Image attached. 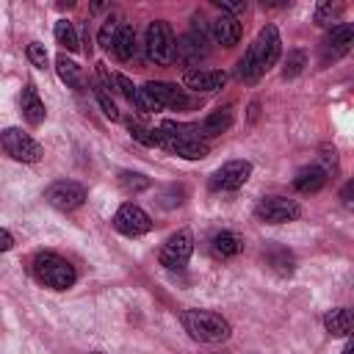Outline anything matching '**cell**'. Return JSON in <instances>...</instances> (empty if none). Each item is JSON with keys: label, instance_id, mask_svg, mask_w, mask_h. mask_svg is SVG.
<instances>
[{"label": "cell", "instance_id": "obj_1", "mask_svg": "<svg viewBox=\"0 0 354 354\" xmlns=\"http://www.w3.org/2000/svg\"><path fill=\"white\" fill-rule=\"evenodd\" d=\"M282 55V39H279V30L277 25H266L257 39L249 44L246 55L238 61V77L243 83H257Z\"/></svg>", "mask_w": 354, "mask_h": 354}, {"label": "cell", "instance_id": "obj_2", "mask_svg": "<svg viewBox=\"0 0 354 354\" xmlns=\"http://www.w3.org/2000/svg\"><path fill=\"white\" fill-rule=\"evenodd\" d=\"M160 133V149L177 155V158H185V160H202L210 147L207 141L199 136V127L196 124H183V122H163L158 127Z\"/></svg>", "mask_w": 354, "mask_h": 354}, {"label": "cell", "instance_id": "obj_3", "mask_svg": "<svg viewBox=\"0 0 354 354\" xmlns=\"http://www.w3.org/2000/svg\"><path fill=\"white\" fill-rule=\"evenodd\" d=\"M133 105L141 113H158L163 108H185L188 105V97H185V91L180 86L155 80V83H144L141 88H136Z\"/></svg>", "mask_w": 354, "mask_h": 354}, {"label": "cell", "instance_id": "obj_4", "mask_svg": "<svg viewBox=\"0 0 354 354\" xmlns=\"http://www.w3.org/2000/svg\"><path fill=\"white\" fill-rule=\"evenodd\" d=\"M185 332L199 343H224L232 335V326L224 315L213 310H185L183 313Z\"/></svg>", "mask_w": 354, "mask_h": 354}, {"label": "cell", "instance_id": "obj_5", "mask_svg": "<svg viewBox=\"0 0 354 354\" xmlns=\"http://www.w3.org/2000/svg\"><path fill=\"white\" fill-rule=\"evenodd\" d=\"M33 277L53 290H66L77 282V271L69 260H64L55 252H39L33 257Z\"/></svg>", "mask_w": 354, "mask_h": 354}, {"label": "cell", "instance_id": "obj_6", "mask_svg": "<svg viewBox=\"0 0 354 354\" xmlns=\"http://www.w3.org/2000/svg\"><path fill=\"white\" fill-rule=\"evenodd\" d=\"M144 50H147V58L158 66H166V64L174 61V33H171L169 22H163V19L149 22Z\"/></svg>", "mask_w": 354, "mask_h": 354}, {"label": "cell", "instance_id": "obj_7", "mask_svg": "<svg viewBox=\"0 0 354 354\" xmlns=\"http://www.w3.org/2000/svg\"><path fill=\"white\" fill-rule=\"evenodd\" d=\"M0 144L6 149V155H11L14 160H22V163H36L41 158V147L33 136H28L25 130L19 127H6L0 133Z\"/></svg>", "mask_w": 354, "mask_h": 354}, {"label": "cell", "instance_id": "obj_8", "mask_svg": "<svg viewBox=\"0 0 354 354\" xmlns=\"http://www.w3.org/2000/svg\"><path fill=\"white\" fill-rule=\"evenodd\" d=\"M254 216L266 224H288L301 216V207L296 199H288V196H263L254 205Z\"/></svg>", "mask_w": 354, "mask_h": 354}, {"label": "cell", "instance_id": "obj_9", "mask_svg": "<svg viewBox=\"0 0 354 354\" xmlns=\"http://www.w3.org/2000/svg\"><path fill=\"white\" fill-rule=\"evenodd\" d=\"M191 254H194V235L188 230H180L166 238V243L158 252V260H160V266L174 271V268H183L191 260Z\"/></svg>", "mask_w": 354, "mask_h": 354}, {"label": "cell", "instance_id": "obj_10", "mask_svg": "<svg viewBox=\"0 0 354 354\" xmlns=\"http://www.w3.org/2000/svg\"><path fill=\"white\" fill-rule=\"evenodd\" d=\"M44 199L55 207V210H77L83 202H86V188L75 180H55L47 191H44Z\"/></svg>", "mask_w": 354, "mask_h": 354}, {"label": "cell", "instance_id": "obj_11", "mask_svg": "<svg viewBox=\"0 0 354 354\" xmlns=\"http://www.w3.org/2000/svg\"><path fill=\"white\" fill-rule=\"evenodd\" d=\"M113 227H116L122 235H127V238H138V235H144V232L152 230V218H149V213H147L144 207H138V205H133V202H124V205L113 213Z\"/></svg>", "mask_w": 354, "mask_h": 354}, {"label": "cell", "instance_id": "obj_12", "mask_svg": "<svg viewBox=\"0 0 354 354\" xmlns=\"http://www.w3.org/2000/svg\"><path fill=\"white\" fill-rule=\"evenodd\" d=\"M252 174V163L249 160H227L224 166H218L210 177V188L213 191H238Z\"/></svg>", "mask_w": 354, "mask_h": 354}, {"label": "cell", "instance_id": "obj_13", "mask_svg": "<svg viewBox=\"0 0 354 354\" xmlns=\"http://www.w3.org/2000/svg\"><path fill=\"white\" fill-rule=\"evenodd\" d=\"M354 44V28L348 22H340L329 30V36L321 41V61L329 64V61H337L343 58Z\"/></svg>", "mask_w": 354, "mask_h": 354}, {"label": "cell", "instance_id": "obj_14", "mask_svg": "<svg viewBox=\"0 0 354 354\" xmlns=\"http://www.w3.org/2000/svg\"><path fill=\"white\" fill-rule=\"evenodd\" d=\"M207 36L216 44H221V47H235L238 39H241V22H238V17L218 14L213 22H207Z\"/></svg>", "mask_w": 354, "mask_h": 354}, {"label": "cell", "instance_id": "obj_15", "mask_svg": "<svg viewBox=\"0 0 354 354\" xmlns=\"http://www.w3.org/2000/svg\"><path fill=\"white\" fill-rule=\"evenodd\" d=\"M183 83H185V88H191V91H218L224 83H227V72H221V69H188L185 75H183Z\"/></svg>", "mask_w": 354, "mask_h": 354}, {"label": "cell", "instance_id": "obj_16", "mask_svg": "<svg viewBox=\"0 0 354 354\" xmlns=\"http://www.w3.org/2000/svg\"><path fill=\"white\" fill-rule=\"evenodd\" d=\"M326 180H329V174H326L318 163H313V166H304V169L296 171L293 188H296L299 194H315V191H321V188L326 185Z\"/></svg>", "mask_w": 354, "mask_h": 354}, {"label": "cell", "instance_id": "obj_17", "mask_svg": "<svg viewBox=\"0 0 354 354\" xmlns=\"http://www.w3.org/2000/svg\"><path fill=\"white\" fill-rule=\"evenodd\" d=\"M19 108H22V116L28 119V124H41L44 116H47L44 102H41V97H39V91H36L33 83H28V86L22 88V94H19Z\"/></svg>", "mask_w": 354, "mask_h": 354}, {"label": "cell", "instance_id": "obj_18", "mask_svg": "<svg viewBox=\"0 0 354 354\" xmlns=\"http://www.w3.org/2000/svg\"><path fill=\"white\" fill-rule=\"evenodd\" d=\"M230 124H232V108H230V105H224V108H218V111L207 113V116H205V122H202V124H196V127H199V136H202V138H213V136L227 133V130H230Z\"/></svg>", "mask_w": 354, "mask_h": 354}, {"label": "cell", "instance_id": "obj_19", "mask_svg": "<svg viewBox=\"0 0 354 354\" xmlns=\"http://www.w3.org/2000/svg\"><path fill=\"white\" fill-rule=\"evenodd\" d=\"M324 326L335 337H348L351 335V310L348 307H335L324 315Z\"/></svg>", "mask_w": 354, "mask_h": 354}, {"label": "cell", "instance_id": "obj_20", "mask_svg": "<svg viewBox=\"0 0 354 354\" xmlns=\"http://www.w3.org/2000/svg\"><path fill=\"white\" fill-rule=\"evenodd\" d=\"M210 249H213V254H216V257H235V254L243 249V241H241L232 230H221V232H216V235H213Z\"/></svg>", "mask_w": 354, "mask_h": 354}, {"label": "cell", "instance_id": "obj_21", "mask_svg": "<svg viewBox=\"0 0 354 354\" xmlns=\"http://www.w3.org/2000/svg\"><path fill=\"white\" fill-rule=\"evenodd\" d=\"M111 50L119 61H130L136 55V28L133 25H119V33H116Z\"/></svg>", "mask_w": 354, "mask_h": 354}, {"label": "cell", "instance_id": "obj_22", "mask_svg": "<svg viewBox=\"0 0 354 354\" xmlns=\"http://www.w3.org/2000/svg\"><path fill=\"white\" fill-rule=\"evenodd\" d=\"M55 69H58V77L69 86V88H75V91H83V72H80V66L75 64V61H69L66 55H58V61H55Z\"/></svg>", "mask_w": 354, "mask_h": 354}, {"label": "cell", "instance_id": "obj_23", "mask_svg": "<svg viewBox=\"0 0 354 354\" xmlns=\"http://www.w3.org/2000/svg\"><path fill=\"white\" fill-rule=\"evenodd\" d=\"M266 260H268V266H271L277 274H282V277L293 274V268H296V260H293V254H290L288 249H271V252L266 254Z\"/></svg>", "mask_w": 354, "mask_h": 354}, {"label": "cell", "instance_id": "obj_24", "mask_svg": "<svg viewBox=\"0 0 354 354\" xmlns=\"http://www.w3.org/2000/svg\"><path fill=\"white\" fill-rule=\"evenodd\" d=\"M127 127H130V136H133L138 144H144V147H160V133H158V130L141 124L138 119H130Z\"/></svg>", "mask_w": 354, "mask_h": 354}, {"label": "cell", "instance_id": "obj_25", "mask_svg": "<svg viewBox=\"0 0 354 354\" xmlns=\"http://www.w3.org/2000/svg\"><path fill=\"white\" fill-rule=\"evenodd\" d=\"M340 14H343L340 3H321L315 8V22L324 28H335V25H340Z\"/></svg>", "mask_w": 354, "mask_h": 354}, {"label": "cell", "instance_id": "obj_26", "mask_svg": "<svg viewBox=\"0 0 354 354\" xmlns=\"http://www.w3.org/2000/svg\"><path fill=\"white\" fill-rule=\"evenodd\" d=\"M55 41L64 47V50H77V30H75V25L72 22H66V19H58L55 22Z\"/></svg>", "mask_w": 354, "mask_h": 354}, {"label": "cell", "instance_id": "obj_27", "mask_svg": "<svg viewBox=\"0 0 354 354\" xmlns=\"http://www.w3.org/2000/svg\"><path fill=\"white\" fill-rule=\"evenodd\" d=\"M119 183H122V188H124L127 194H141V191L149 188V177H144V174H138V171H122V174H119Z\"/></svg>", "mask_w": 354, "mask_h": 354}, {"label": "cell", "instance_id": "obj_28", "mask_svg": "<svg viewBox=\"0 0 354 354\" xmlns=\"http://www.w3.org/2000/svg\"><path fill=\"white\" fill-rule=\"evenodd\" d=\"M307 64V53L304 50H288L285 55V66H282V75L285 77H296Z\"/></svg>", "mask_w": 354, "mask_h": 354}, {"label": "cell", "instance_id": "obj_29", "mask_svg": "<svg viewBox=\"0 0 354 354\" xmlns=\"http://www.w3.org/2000/svg\"><path fill=\"white\" fill-rule=\"evenodd\" d=\"M94 97H97V102H100L102 113H105L111 122H116V119H119V111H116V102L111 100L108 88H105V86H94Z\"/></svg>", "mask_w": 354, "mask_h": 354}, {"label": "cell", "instance_id": "obj_30", "mask_svg": "<svg viewBox=\"0 0 354 354\" xmlns=\"http://www.w3.org/2000/svg\"><path fill=\"white\" fill-rule=\"evenodd\" d=\"M119 25L122 22H116L113 17H108L105 22H102V28H100V47H105V50H111L113 47V39H116V33H119Z\"/></svg>", "mask_w": 354, "mask_h": 354}, {"label": "cell", "instance_id": "obj_31", "mask_svg": "<svg viewBox=\"0 0 354 354\" xmlns=\"http://www.w3.org/2000/svg\"><path fill=\"white\" fill-rule=\"evenodd\" d=\"M28 61H30L36 69H44V66H47V50H44V44L30 41V44H28Z\"/></svg>", "mask_w": 354, "mask_h": 354}, {"label": "cell", "instance_id": "obj_32", "mask_svg": "<svg viewBox=\"0 0 354 354\" xmlns=\"http://www.w3.org/2000/svg\"><path fill=\"white\" fill-rule=\"evenodd\" d=\"M326 174H332L335 169H337V152H335V147H321V163H318Z\"/></svg>", "mask_w": 354, "mask_h": 354}, {"label": "cell", "instance_id": "obj_33", "mask_svg": "<svg viewBox=\"0 0 354 354\" xmlns=\"http://www.w3.org/2000/svg\"><path fill=\"white\" fill-rule=\"evenodd\" d=\"M11 246H14V235H11L8 230L0 227V252H8Z\"/></svg>", "mask_w": 354, "mask_h": 354}, {"label": "cell", "instance_id": "obj_34", "mask_svg": "<svg viewBox=\"0 0 354 354\" xmlns=\"http://www.w3.org/2000/svg\"><path fill=\"white\" fill-rule=\"evenodd\" d=\"M351 194H354V183L348 180V183L343 185V191H340V199H343V205H346V207H351Z\"/></svg>", "mask_w": 354, "mask_h": 354}, {"label": "cell", "instance_id": "obj_35", "mask_svg": "<svg viewBox=\"0 0 354 354\" xmlns=\"http://www.w3.org/2000/svg\"><path fill=\"white\" fill-rule=\"evenodd\" d=\"M343 354H354V346H351V340L343 346Z\"/></svg>", "mask_w": 354, "mask_h": 354}, {"label": "cell", "instance_id": "obj_36", "mask_svg": "<svg viewBox=\"0 0 354 354\" xmlns=\"http://www.w3.org/2000/svg\"><path fill=\"white\" fill-rule=\"evenodd\" d=\"M91 354H102V351H91Z\"/></svg>", "mask_w": 354, "mask_h": 354}]
</instances>
